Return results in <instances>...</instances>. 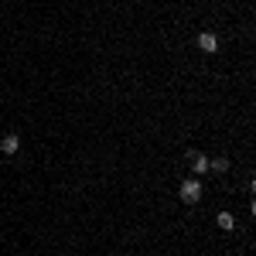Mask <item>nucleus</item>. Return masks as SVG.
Wrapping results in <instances>:
<instances>
[{
    "mask_svg": "<svg viewBox=\"0 0 256 256\" xmlns=\"http://www.w3.org/2000/svg\"><path fill=\"white\" fill-rule=\"evenodd\" d=\"M212 168H215V171H229V161H226V157H215Z\"/></svg>",
    "mask_w": 256,
    "mask_h": 256,
    "instance_id": "6",
    "label": "nucleus"
},
{
    "mask_svg": "<svg viewBox=\"0 0 256 256\" xmlns=\"http://www.w3.org/2000/svg\"><path fill=\"white\" fill-rule=\"evenodd\" d=\"M219 229H236V219H232V212H219Z\"/></svg>",
    "mask_w": 256,
    "mask_h": 256,
    "instance_id": "5",
    "label": "nucleus"
},
{
    "mask_svg": "<svg viewBox=\"0 0 256 256\" xmlns=\"http://www.w3.org/2000/svg\"><path fill=\"white\" fill-rule=\"evenodd\" d=\"M17 147H21L17 133H7V137H3V143H0V150H3V154H17Z\"/></svg>",
    "mask_w": 256,
    "mask_h": 256,
    "instance_id": "3",
    "label": "nucleus"
},
{
    "mask_svg": "<svg viewBox=\"0 0 256 256\" xmlns=\"http://www.w3.org/2000/svg\"><path fill=\"white\" fill-rule=\"evenodd\" d=\"M198 48L212 55V52H219V38H215L212 31H205V34H198Z\"/></svg>",
    "mask_w": 256,
    "mask_h": 256,
    "instance_id": "2",
    "label": "nucleus"
},
{
    "mask_svg": "<svg viewBox=\"0 0 256 256\" xmlns=\"http://www.w3.org/2000/svg\"><path fill=\"white\" fill-rule=\"evenodd\" d=\"M188 157H192V168L198 171V174H205V171H208V157H201V154H188Z\"/></svg>",
    "mask_w": 256,
    "mask_h": 256,
    "instance_id": "4",
    "label": "nucleus"
},
{
    "mask_svg": "<svg viewBox=\"0 0 256 256\" xmlns=\"http://www.w3.org/2000/svg\"><path fill=\"white\" fill-rule=\"evenodd\" d=\"M201 198V185L195 181V178H188V181H181V201L185 205H195Z\"/></svg>",
    "mask_w": 256,
    "mask_h": 256,
    "instance_id": "1",
    "label": "nucleus"
}]
</instances>
